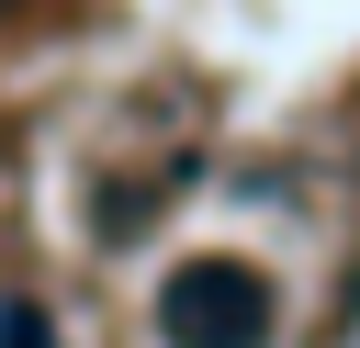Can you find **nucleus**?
Returning a JSON list of instances; mask_svg holds the SVG:
<instances>
[{
	"mask_svg": "<svg viewBox=\"0 0 360 348\" xmlns=\"http://www.w3.org/2000/svg\"><path fill=\"white\" fill-rule=\"evenodd\" d=\"M270 281L248 258H180L158 281V337L169 348H270Z\"/></svg>",
	"mask_w": 360,
	"mask_h": 348,
	"instance_id": "f257e3e1",
	"label": "nucleus"
},
{
	"mask_svg": "<svg viewBox=\"0 0 360 348\" xmlns=\"http://www.w3.org/2000/svg\"><path fill=\"white\" fill-rule=\"evenodd\" d=\"M0 348H56V314H45L34 292H11V303H0Z\"/></svg>",
	"mask_w": 360,
	"mask_h": 348,
	"instance_id": "f03ea898",
	"label": "nucleus"
}]
</instances>
